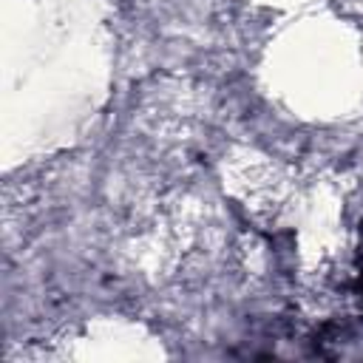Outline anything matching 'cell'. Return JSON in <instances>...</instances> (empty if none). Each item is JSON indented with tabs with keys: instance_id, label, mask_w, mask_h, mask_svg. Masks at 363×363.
<instances>
[{
	"instance_id": "cell-1",
	"label": "cell",
	"mask_w": 363,
	"mask_h": 363,
	"mask_svg": "<svg viewBox=\"0 0 363 363\" xmlns=\"http://www.w3.org/2000/svg\"><path fill=\"white\" fill-rule=\"evenodd\" d=\"M363 255V252H360ZM360 298H363V264H360Z\"/></svg>"
}]
</instances>
